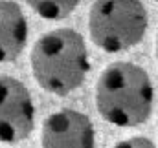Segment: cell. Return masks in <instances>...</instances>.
I'll use <instances>...</instances> for the list:
<instances>
[{"label":"cell","instance_id":"1","mask_svg":"<svg viewBox=\"0 0 158 148\" xmlns=\"http://www.w3.org/2000/svg\"><path fill=\"white\" fill-rule=\"evenodd\" d=\"M153 104L155 86L140 64L127 60L112 62L96 82V108L114 126L134 128L147 123Z\"/></svg>","mask_w":158,"mask_h":148},{"label":"cell","instance_id":"2","mask_svg":"<svg viewBox=\"0 0 158 148\" xmlns=\"http://www.w3.org/2000/svg\"><path fill=\"white\" fill-rule=\"evenodd\" d=\"M30 62L39 86L55 95H68L81 88L90 70L86 42L72 28L40 35L30 53Z\"/></svg>","mask_w":158,"mask_h":148},{"label":"cell","instance_id":"3","mask_svg":"<svg viewBox=\"0 0 158 148\" xmlns=\"http://www.w3.org/2000/svg\"><path fill=\"white\" fill-rule=\"evenodd\" d=\"M147 26V9L136 0H98L88 11L90 38L107 53L138 46L145 37Z\"/></svg>","mask_w":158,"mask_h":148},{"label":"cell","instance_id":"4","mask_svg":"<svg viewBox=\"0 0 158 148\" xmlns=\"http://www.w3.org/2000/svg\"><path fill=\"white\" fill-rule=\"evenodd\" d=\"M35 128V103L28 86L11 75H0V141L19 143Z\"/></svg>","mask_w":158,"mask_h":148},{"label":"cell","instance_id":"5","mask_svg":"<svg viewBox=\"0 0 158 148\" xmlns=\"http://www.w3.org/2000/svg\"><path fill=\"white\" fill-rule=\"evenodd\" d=\"M42 148H96V128L83 111L63 108L48 115L40 132Z\"/></svg>","mask_w":158,"mask_h":148},{"label":"cell","instance_id":"6","mask_svg":"<svg viewBox=\"0 0 158 148\" xmlns=\"http://www.w3.org/2000/svg\"><path fill=\"white\" fill-rule=\"evenodd\" d=\"M28 42V20L17 2H0V64L19 59Z\"/></svg>","mask_w":158,"mask_h":148},{"label":"cell","instance_id":"7","mask_svg":"<svg viewBox=\"0 0 158 148\" xmlns=\"http://www.w3.org/2000/svg\"><path fill=\"white\" fill-rule=\"evenodd\" d=\"M28 6L46 20H63L77 9V0H28Z\"/></svg>","mask_w":158,"mask_h":148},{"label":"cell","instance_id":"8","mask_svg":"<svg viewBox=\"0 0 158 148\" xmlns=\"http://www.w3.org/2000/svg\"><path fill=\"white\" fill-rule=\"evenodd\" d=\"M112 148H156L155 143L143 135H136V137H131V139H125V141H119L118 145H114Z\"/></svg>","mask_w":158,"mask_h":148}]
</instances>
